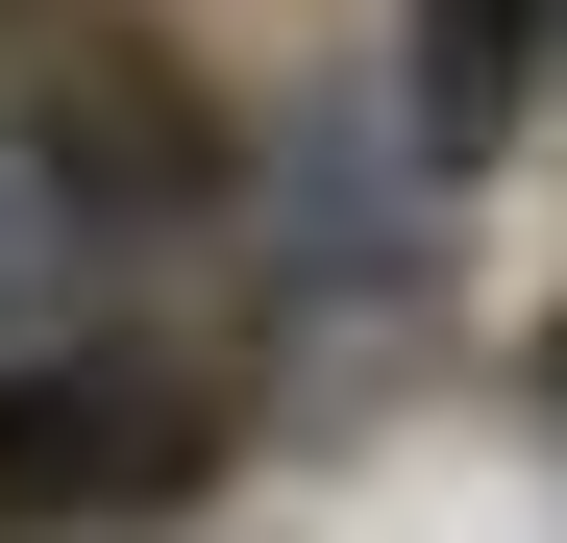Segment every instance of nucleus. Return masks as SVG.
I'll use <instances>...</instances> for the list:
<instances>
[{"label":"nucleus","mask_w":567,"mask_h":543,"mask_svg":"<svg viewBox=\"0 0 567 543\" xmlns=\"http://www.w3.org/2000/svg\"><path fill=\"white\" fill-rule=\"evenodd\" d=\"M543 396H567V371H543Z\"/></svg>","instance_id":"4"},{"label":"nucleus","mask_w":567,"mask_h":543,"mask_svg":"<svg viewBox=\"0 0 567 543\" xmlns=\"http://www.w3.org/2000/svg\"><path fill=\"white\" fill-rule=\"evenodd\" d=\"M395 25H420V124L444 148H494L543 74H567V0H395Z\"/></svg>","instance_id":"3"},{"label":"nucleus","mask_w":567,"mask_h":543,"mask_svg":"<svg viewBox=\"0 0 567 543\" xmlns=\"http://www.w3.org/2000/svg\"><path fill=\"white\" fill-rule=\"evenodd\" d=\"M74 297H100V198L50 173V124H0V371L74 346Z\"/></svg>","instance_id":"2"},{"label":"nucleus","mask_w":567,"mask_h":543,"mask_svg":"<svg viewBox=\"0 0 567 543\" xmlns=\"http://www.w3.org/2000/svg\"><path fill=\"white\" fill-rule=\"evenodd\" d=\"M198 396L148 371V346H25L0 371V543H124V519H173L198 494Z\"/></svg>","instance_id":"1"}]
</instances>
